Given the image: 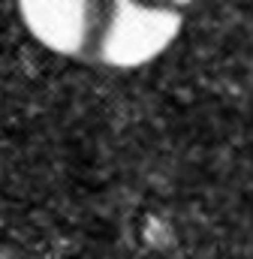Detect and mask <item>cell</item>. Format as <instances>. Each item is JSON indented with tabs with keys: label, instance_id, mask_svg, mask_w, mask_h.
<instances>
[{
	"label": "cell",
	"instance_id": "6da1fadb",
	"mask_svg": "<svg viewBox=\"0 0 253 259\" xmlns=\"http://www.w3.org/2000/svg\"><path fill=\"white\" fill-rule=\"evenodd\" d=\"M181 33V12L169 3L115 0L100 36V58L109 66L133 69L160 58Z\"/></svg>",
	"mask_w": 253,
	"mask_h": 259
},
{
	"label": "cell",
	"instance_id": "7a4b0ae2",
	"mask_svg": "<svg viewBox=\"0 0 253 259\" xmlns=\"http://www.w3.org/2000/svg\"><path fill=\"white\" fill-rule=\"evenodd\" d=\"M18 12L24 27L58 55H78L91 39V0H18Z\"/></svg>",
	"mask_w": 253,
	"mask_h": 259
},
{
	"label": "cell",
	"instance_id": "3957f363",
	"mask_svg": "<svg viewBox=\"0 0 253 259\" xmlns=\"http://www.w3.org/2000/svg\"><path fill=\"white\" fill-rule=\"evenodd\" d=\"M166 3H187V0H166Z\"/></svg>",
	"mask_w": 253,
	"mask_h": 259
}]
</instances>
